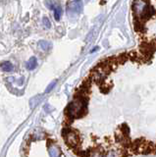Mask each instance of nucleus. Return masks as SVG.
Here are the masks:
<instances>
[{
	"instance_id": "obj_9",
	"label": "nucleus",
	"mask_w": 156,
	"mask_h": 157,
	"mask_svg": "<svg viewBox=\"0 0 156 157\" xmlns=\"http://www.w3.org/2000/svg\"><path fill=\"white\" fill-rule=\"evenodd\" d=\"M98 49H99V48H98V47H97V46H96V47H94V48H93V50H91L90 52L92 53V52H94V51H96V50H98Z\"/></svg>"
},
{
	"instance_id": "obj_1",
	"label": "nucleus",
	"mask_w": 156,
	"mask_h": 157,
	"mask_svg": "<svg viewBox=\"0 0 156 157\" xmlns=\"http://www.w3.org/2000/svg\"><path fill=\"white\" fill-rule=\"evenodd\" d=\"M61 136L64 139L66 145H68L73 150L75 148H79L82 140H81V135L78 130L71 129L70 127L63 128L61 132Z\"/></svg>"
},
{
	"instance_id": "obj_4",
	"label": "nucleus",
	"mask_w": 156,
	"mask_h": 157,
	"mask_svg": "<svg viewBox=\"0 0 156 157\" xmlns=\"http://www.w3.org/2000/svg\"><path fill=\"white\" fill-rule=\"evenodd\" d=\"M37 66V60L36 57H31L30 60L27 63V69L28 70H33Z\"/></svg>"
},
{
	"instance_id": "obj_7",
	"label": "nucleus",
	"mask_w": 156,
	"mask_h": 157,
	"mask_svg": "<svg viewBox=\"0 0 156 157\" xmlns=\"http://www.w3.org/2000/svg\"><path fill=\"white\" fill-rule=\"evenodd\" d=\"M42 23H43V26H44L46 29H50L51 28V23L49 21V19H48L46 16H44L42 18Z\"/></svg>"
},
{
	"instance_id": "obj_5",
	"label": "nucleus",
	"mask_w": 156,
	"mask_h": 157,
	"mask_svg": "<svg viewBox=\"0 0 156 157\" xmlns=\"http://www.w3.org/2000/svg\"><path fill=\"white\" fill-rule=\"evenodd\" d=\"M1 69H2V71H4V72H12L14 67H13L11 62L5 61V62H3L1 64Z\"/></svg>"
},
{
	"instance_id": "obj_3",
	"label": "nucleus",
	"mask_w": 156,
	"mask_h": 157,
	"mask_svg": "<svg viewBox=\"0 0 156 157\" xmlns=\"http://www.w3.org/2000/svg\"><path fill=\"white\" fill-rule=\"evenodd\" d=\"M38 46H40V48L42 49L43 51H48L51 48L52 44H51V42L47 41V40H40L38 42Z\"/></svg>"
},
{
	"instance_id": "obj_6",
	"label": "nucleus",
	"mask_w": 156,
	"mask_h": 157,
	"mask_svg": "<svg viewBox=\"0 0 156 157\" xmlns=\"http://www.w3.org/2000/svg\"><path fill=\"white\" fill-rule=\"evenodd\" d=\"M53 11H54V18L56 21H59L62 15V8L59 5H56V6L53 8Z\"/></svg>"
},
{
	"instance_id": "obj_8",
	"label": "nucleus",
	"mask_w": 156,
	"mask_h": 157,
	"mask_svg": "<svg viewBox=\"0 0 156 157\" xmlns=\"http://www.w3.org/2000/svg\"><path fill=\"white\" fill-rule=\"evenodd\" d=\"M55 85H56V81H54V82H51L50 83V85L49 86H47V88H46V90H45V92H49L51 90H52V88L53 87H54L55 86Z\"/></svg>"
},
{
	"instance_id": "obj_2",
	"label": "nucleus",
	"mask_w": 156,
	"mask_h": 157,
	"mask_svg": "<svg viewBox=\"0 0 156 157\" xmlns=\"http://www.w3.org/2000/svg\"><path fill=\"white\" fill-rule=\"evenodd\" d=\"M67 10L69 12L75 14H81L84 10V5H82V0H74L67 5Z\"/></svg>"
}]
</instances>
